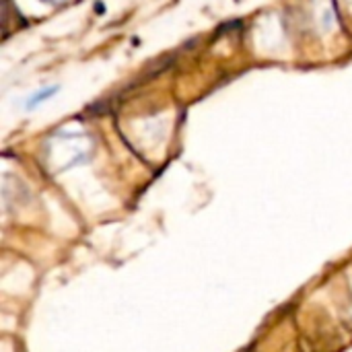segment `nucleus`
Returning <instances> with one entry per match:
<instances>
[{"mask_svg":"<svg viewBox=\"0 0 352 352\" xmlns=\"http://www.w3.org/2000/svg\"><path fill=\"white\" fill-rule=\"evenodd\" d=\"M52 93H56V89H45L43 93H39V95H35V97H33V99L29 101V105H27V107H33V105H37L39 101H43V99H45V97H50Z\"/></svg>","mask_w":352,"mask_h":352,"instance_id":"1","label":"nucleus"}]
</instances>
